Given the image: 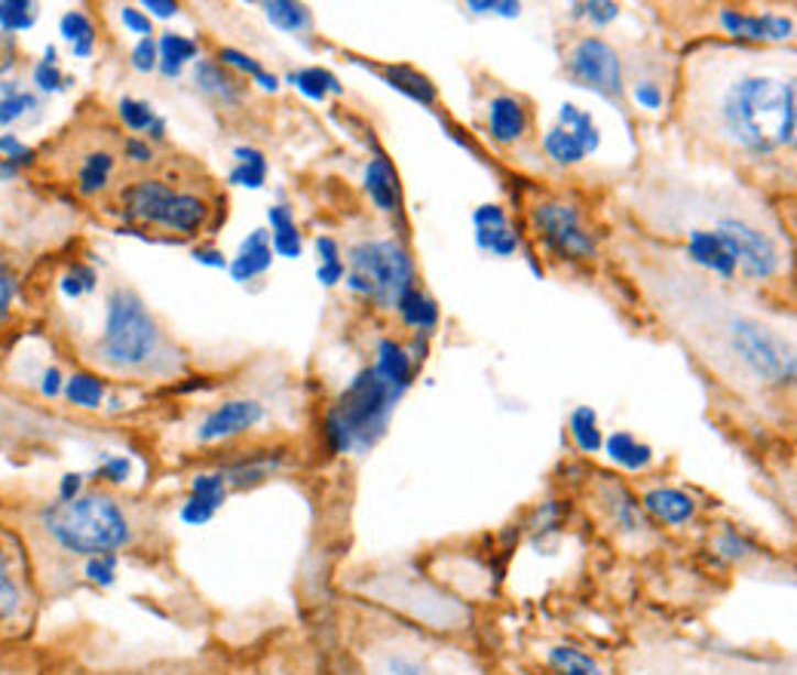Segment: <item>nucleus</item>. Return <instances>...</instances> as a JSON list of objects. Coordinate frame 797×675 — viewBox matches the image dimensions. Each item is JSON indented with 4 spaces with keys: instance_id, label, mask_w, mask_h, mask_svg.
I'll return each mask as SVG.
<instances>
[{
    "instance_id": "f257e3e1",
    "label": "nucleus",
    "mask_w": 797,
    "mask_h": 675,
    "mask_svg": "<svg viewBox=\"0 0 797 675\" xmlns=\"http://www.w3.org/2000/svg\"><path fill=\"white\" fill-rule=\"evenodd\" d=\"M706 108L714 135L752 157H769L795 144V80L757 68L752 56L740 53L736 65L718 72Z\"/></svg>"
},
{
    "instance_id": "f03ea898",
    "label": "nucleus",
    "mask_w": 797,
    "mask_h": 675,
    "mask_svg": "<svg viewBox=\"0 0 797 675\" xmlns=\"http://www.w3.org/2000/svg\"><path fill=\"white\" fill-rule=\"evenodd\" d=\"M43 532L74 556H105L132 541V525L123 507L101 494L86 491L74 501H58L41 513Z\"/></svg>"
},
{
    "instance_id": "7ed1b4c3",
    "label": "nucleus",
    "mask_w": 797,
    "mask_h": 675,
    "mask_svg": "<svg viewBox=\"0 0 797 675\" xmlns=\"http://www.w3.org/2000/svg\"><path fill=\"white\" fill-rule=\"evenodd\" d=\"M160 329L151 311L132 288H114L108 295V314L101 331V360L114 369H142L157 357Z\"/></svg>"
},
{
    "instance_id": "20e7f679",
    "label": "nucleus",
    "mask_w": 797,
    "mask_h": 675,
    "mask_svg": "<svg viewBox=\"0 0 797 675\" xmlns=\"http://www.w3.org/2000/svg\"><path fill=\"white\" fill-rule=\"evenodd\" d=\"M350 271L343 283L350 292L365 295L381 307H396L405 288L417 286L412 252L398 240H362L347 252Z\"/></svg>"
},
{
    "instance_id": "39448f33",
    "label": "nucleus",
    "mask_w": 797,
    "mask_h": 675,
    "mask_svg": "<svg viewBox=\"0 0 797 675\" xmlns=\"http://www.w3.org/2000/svg\"><path fill=\"white\" fill-rule=\"evenodd\" d=\"M398 396L402 393L390 388L384 378H378L374 369H362L347 384L338 400V409L328 415V421L341 427L350 448H371L384 436L386 421L393 415Z\"/></svg>"
},
{
    "instance_id": "423d86ee",
    "label": "nucleus",
    "mask_w": 797,
    "mask_h": 675,
    "mask_svg": "<svg viewBox=\"0 0 797 675\" xmlns=\"http://www.w3.org/2000/svg\"><path fill=\"white\" fill-rule=\"evenodd\" d=\"M120 200L127 203L123 218L127 221H144V225H157V228L178 230V233H197L206 218H209V203L197 194H178L163 182H135L120 194Z\"/></svg>"
},
{
    "instance_id": "0eeeda50",
    "label": "nucleus",
    "mask_w": 797,
    "mask_h": 675,
    "mask_svg": "<svg viewBox=\"0 0 797 675\" xmlns=\"http://www.w3.org/2000/svg\"><path fill=\"white\" fill-rule=\"evenodd\" d=\"M369 675H484L467 657L427 645L414 635H393L371 651Z\"/></svg>"
},
{
    "instance_id": "6e6552de",
    "label": "nucleus",
    "mask_w": 797,
    "mask_h": 675,
    "mask_svg": "<svg viewBox=\"0 0 797 675\" xmlns=\"http://www.w3.org/2000/svg\"><path fill=\"white\" fill-rule=\"evenodd\" d=\"M565 68L574 84H580L589 92H598L601 99L620 101L626 92L620 53L604 37H580L570 46Z\"/></svg>"
},
{
    "instance_id": "1a4fd4ad",
    "label": "nucleus",
    "mask_w": 797,
    "mask_h": 675,
    "mask_svg": "<svg viewBox=\"0 0 797 675\" xmlns=\"http://www.w3.org/2000/svg\"><path fill=\"white\" fill-rule=\"evenodd\" d=\"M531 221L541 230L543 246L558 259H592L596 255V237L583 228L577 206L561 200L537 203L531 209Z\"/></svg>"
},
{
    "instance_id": "9d476101",
    "label": "nucleus",
    "mask_w": 797,
    "mask_h": 675,
    "mask_svg": "<svg viewBox=\"0 0 797 675\" xmlns=\"http://www.w3.org/2000/svg\"><path fill=\"white\" fill-rule=\"evenodd\" d=\"M714 230L721 233V240L730 249V255L736 259V271L749 280H769L779 273L783 255H779V246L773 243V237H767L764 230L755 228L752 221L736 216L721 218Z\"/></svg>"
},
{
    "instance_id": "9b49d317",
    "label": "nucleus",
    "mask_w": 797,
    "mask_h": 675,
    "mask_svg": "<svg viewBox=\"0 0 797 675\" xmlns=\"http://www.w3.org/2000/svg\"><path fill=\"white\" fill-rule=\"evenodd\" d=\"M718 22L733 41H745V44H779V41H788L795 31V22L779 13L755 15L740 13V10H721Z\"/></svg>"
},
{
    "instance_id": "f8f14e48",
    "label": "nucleus",
    "mask_w": 797,
    "mask_h": 675,
    "mask_svg": "<svg viewBox=\"0 0 797 675\" xmlns=\"http://www.w3.org/2000/svg\"><path fill=\"white\" fill-rule=\"evenodd\" d=\"M261 417H264V405L255 403V400H230V403H221L199 421L197 439L199 443H218V439L240 436V433L252 431Z\"/></svg>"
},
{
    "instance_id": "ddd939ff",
    "label": "nucleus",
    "mask_w": 797,
    "mask_h": 675,
    "mask_svg": "<svg viewBox=\"0 0 797 675\" xmlns=\"http://www.w3.org/2000/svg\"><path fill=\"white\" fill-rule=\"evenodd\" d=\"M687 259L694 261V264H699V268H706V271L724 276V280H733V276H736V259L730 255V249H727V243L721 240V233L714 228L690 230V237H687Z\"/></svg>"
},
{
    "instance_id": "4468645a",
    "label": "nucleus",
    "mask_w": 797,
    "mask_h": 675,
    "mask_svg": "<svg viewBox=\"0 0 797 675\" xmlns=\"http://www.w3.org/2000/svg\"><path fill=\"white\" fill-rule=\"evenodd\" d=\"M527 127H531V115H527L525 101L515 99V96H494L491 99V105H488V130H491L494 142H522Z\"/></svg>"
},
{
    "instance_id": "2eb2a0df",
    "label": "nucleus",
    "mask_w": 797,
    "mask_h": 675,
    "mask_svg": "<svg viewBox=\"0 0 797 675\" xmlns=\"http://www.w3.org/2000/svg\"><path fill=\"white\" fill-rule=\"evenodd\" d=\"M365 190L371 203L384 213V216H398L402 213V187H398V173L393 160L386 154H374L365 166Z\"/></svg>"
},
{
    "instance_id": "dca6fc26",
    "label": "nucleus",
    "mask_w": 797,
    "mask_h": 675,
    "mask_svg": "<svg viewBox=\"0 0 797 675\" xmlns=\"http://www.w3.org/2000/svg\"><path fill=\"white\" fill-rule=\"evenodd\" d=\"M271 264H273L271 233H268V230H252V233L240 243V252H237V259L228 264V271L237 283H249V280H255L261 273L271 271Z\"/></svg>"
},
{
    "instance_id": "f3484780",
    "label": "nucleus",
    "mask_w": 797,
    "mask_h": 675,
    "mask_svg": "<svg viewBox=\"0 0 797 675\" xmlns=\"http://www.w3.org/2000/svg\"><path fill=\"white\" fill-rule=\"evenodd\" d=\"M371 369L378 372V378H384L390 388H396L398 393H405V390L412 388L414 381L412 353L398 345V341H393V338H384V341L378 345V362H374Z\"/></svg>"
},
{
    "instance_id": "a211bd4d",
    "label": "nucleus",
    "mask_w": 797,
    "mask_h": 675,
    "mask_svg": "<svg viewBox=\"0 0 797 675\" xmlns=\"http://www.w3.org/2000/svg\"><path fill=\"white\" fill-rule=\"evenodd\" d=\"M194 84H197L199 92H206L212 99H221L225 105H237L242 96L240 80L230 74V68H225L215 58H199L197 65H194Z\"/></svg>"
},
{
    "instance_id": "6ab92c4d",
    "label": "nucleus",
    "mask_w": 797,
    "mask_h": 675,
    "mask_svg": "<svg viewBox=\"0 0 797 675\" xmlns=\"http://www.w3.org/2000/svg\"><path fill=\"white\" fill-rule=\"evenodd\" d=\"M396 314L398 319H402L408 329L417 331V335H429V331H436V326H439V304L433 302L427 292H421L417 286L405 288V292L398 295Z\"/></svg>"
},
{
    "instance_id": "aec40b11",
    "label": "nucleus",
    "mask_w": 797,
    "mask_h": 675,
    "mask_svg": "<svg viewBox=\"0 0 797 675\" xmlns=\"http://www.w3.org/2000/svg\"><path fill=\"white\" fill-rule=\"evenodd\" d=\"M644 510L654 513L666 525H684V522L694 519L697 503H694L690 494H684L678 489H651L644 494Z\"/></svg>"
},
{
    "instance_id": "412c9836",
    "label": "nucleus",
    "mask_w": 797,
    "mask_h": 675,
    "mask_svg": "<svg viewBox=\"0 0 797 675\" xmlns=\"http://www.w3.org/2000/svg\"><path fill=\"white\" fill-rule=\"evenodd\" d=\"M268 221H271V246L276 255L283 259H301L304 243H301V230L295 225V216L288 206H271L268 209Z\"/></svg>"
},
{
    "instance_id": "4be33fe9",
    "label": "nucleus",
    "mask_w": 797,
    "mask_h": 675,
    "mask_svg": "<svg viewBox=\"0 0 797 675\" xmlns=\"http://www.w3.org/2000/svg\"><path fill=\"white\" fill-rule=\"evenodd\" d=\"M381 74H384V80L390 87L402 92V96H408L412 101H417V105H427V108L436 105V87H433V80L424 77L421 72H414L412 65H386Z\"/></svg>"
},
{
    "instance_id": "5701e85b",
    "label": "nucleus",
    "mask_w": 797,
    "mask_h": 675,
    "mask_svg": "<svg viewBox=\"0 0 797 675\" xmlns=\"http://www.w3.org/2000/svg\"><path fill=\"white\" fill-rule=\"evenodd\" d=\"M604 451H608V458H611L613 464H620V467H626V470H644V467H651V460H654V448L638 443V439L626 431L611 433V436L604 439Z\"/></svg>"
},
{
    "instance_id": "b1692460",
    "label": "nucleus",
    "mask_w": 797,
    "mask_h": 675,
    "mask_svg": "<svg viewBox=\"0 0 797 675\" xmlns=\"http://www.w3.org/2000/svg\"><path fill=\"white\" fill-rule=\"evenodd\" d=\"M157 53H160L157 62L160 74H163V77H178V74L185 72L187 62L199 56V46L197 41H190L185 34H172V31H166V34L157 41Z\"/></svg>"
},
{
    "instance_id": "393cba45",
    "label": "nucleus",
    "mask_w": 797,
    "mask_h": 675,
    "mask_svg": "<svg viewBox=\"0 0 797 675\" xmlns=\"http://www.w3.org/2000/svg\"><path fill=\"white\" fill-rule=\"evenodd\" d=\"M233 157H237V166L230 170V185L249 187V190L264 187V182H268V157H264V151H258L252 144H240L233 151Z\"/></svg>"
},
{
    "instance_id": "a878e982",
    "label": "nucleus",
    "mask_w": 797,
    "mask_h": 675,
    "mask_svg": "<svg viewBox=\"0 0 797 675\" xmlns=\"http://www.w3.org/2000/svg\"><path fill=\"white\" fill-rule=\"evenodd\" d=\"M285 80L298 89L304 99L310 101H326L328 92H335V96H341L343 92L341 80H338L331 72H326V68H298V72L288 74Z\"/></svg>"
},
{
    "instance_id": "bb28decb",
    "label": "nucleus",
    "mask_w": 797,
    "mask_h": 675,
    "mask_svg": "<svg viewBox=\"0 0 797 675\" xmlns=\"http://www.w3.org/2000/svg\"><path fill=\"white\" fill-rule=\"evenodd\" d=\"M558 127H565L577 142L583 144L586 157L596 154L598 148H601V132H598L592 115H589V111H580V108L570 105V101H565L561 111H558Z\"/></svg>"
},
{
    "instance_id": "cd10ccee",
    "label": "nucleus",
    "mask_w": 797,
    "mask_h": 675,
    "mask_svg": "<svg viewBox=\"0 0 797 675\" xmlns=\"http://www.w3.org/2000/svg\"><path fill=\"white\" fill-rule=\"evenodd\" d=\"M264 15L268 22L276 25L285 34H301L314 25V13L304 7V3H295V0H268L264 3Z\"/></svg>"
},
{
    "instance_id": "c85d7f7f",
    "label": "nucleus",
    "mask_w": 797,
    "mask_h": 675,
    "mask_svg": "<svg viewBox=\"0 0 797 675\" xmlns=\"http://www.w3.org/2000/svg\"><path fill=\"white\" fill-rule=\"evenodd\" d=\"M111 173H114V157L108 151H92L86 154L84 163H80V173H77V190L84 197H92L108 187L111 182Z\"/></svg>"
},
{
    "instance_id": "c756f323",
    "label": "nucleus",
    "mask_w": 797,
    "mask_h": 675,
    "mask_svg": "<svg viewBox=\"0 0 797 675\" xmlns=\"http://www.w3.org/2000/svg\"><path fill=\"white\" fill-rule=\"evenodd\" d=\"M58 31H62V37L72 44L74 56L77 58L92 56V46H96V29H92L89 15L80 13V10H72V13L62 15Z\"/></svg>"
},
{
    "instance_id": "7c9ffc66",
    "label": "nucleus",
    "mask_w": 797,
    "mask_h": 675,
    "mask_svg": "<svg viewBox=\"0 0 797 675\" xmlns=\"http://www.w3.org/2000/svg\"><path fill=\"white\" fill-rule=\"evenodd\" d=\"M276 460L280 458H245V460H237L233 467L228 470H221L225 476V482H230L233 489H252V486H261L268 476L273 473V467H276Z\"/></svg>"
},
{
    "instance_id": "2f4dec72",
    "label": "nucleus",
    "mask_w": 797,
    "mask_h": 675,
    "mask_svg": "<svg viewBox=\"0 0 797 675\" xmlns=\"http://www.w3.org/2000/svg\"><path fill=\"white\" fill-rule=\"evenodd\" d=\"M543 151L556 160L558 166H577V163L586 160L583 144L577 142L565 127H553V130L543 135Z\"/></svg>"
},
{
    "instance_id": "473e14b6",
    "label": "nucleus",
    "mask_w": 797,
    "mask_h": 675,
    "mask_svg": "<svg viewBox=\"0 0 797 675\" xmlns=\"http://www.w3.org/2000/svg\"><path fill=\"white\" fill-rule=\"evenodd\" d=\"M476 246L482 252H491L498 259H510L518 252L522 246V237L513 225H503V228H476Z\"/></svg>"
},
{
    "instance_id": "72a5a7b5",
    "label": "nucleus",
    "mask_w": 797,
    "mask_h": 675,
    "mask_svg": "<svg viewBox=\"0 0 797 675\" xmlns=\"http://www.w3.org/2000/svg\"><path fill=\"white\" fill-rule=\"evenodd\" d=\"M549 663L556 666L558 675H604V669L598 666L586 651H577V647H553L549 651Z\"/></svg>"
},
{
    "instance_id": "f704fd0d",
    "label": "nucleus",
    "mask_w": 797,
    "mask_h": 675,
    "mask_svg": "<svg viewBox=\"0 0 797 675\" xmlns=\"http://www.w3.org/2000/svg\"><path fill=\"white\" fill-rule=\"evenodd\" d=\"M570 436H574V443L580 451L586 455H592L598 448L604 446V439H601V431H598V417L596 412L583 405V409H577L574 415H570Z\"/></svg>"
},
{
    "instance_id": "c9c22d12",
    "label": "nucleus",
    "mask_w": 797,
    "mask_h": 675,
    "mask_svg": "<svg viewBox=\"0 0 797 675\" xmlns=\"http://www.w3.org/2000/svg\"><path fill=\"white\" fill-rule=\"evenodd\" d=\"M65 393L74 405L80 409H99L101 400H105V384H101L96 374L77 372L65 381Z\"/></svg>"
},
{
    "instance_id": "e433bc0d",
    "label": "nucleus",
    "mask_w": 797,
    "mask_h": 675,
    "mask_svg": "<svg viewBox=\"0 0 797 675\" xmlns=\"http://www.w3.org/2000/svg\"><path fill=\"white\" fill-rule=\"evenodd\" d=\"M34 163V151L15 135H0V178H13L22 166Z\"/></svg>"
},
{
    "instance_id": "4c0bfd02",
    "label": "nucleus",
    "mask_w": 797,
    "mask_h": 675,
    "mask_svg": "<svg viewBox=\"0 0 797 675\" xmlns=\"http://www.w3.org/2000/svg\"><path fill=\"white\" fill-rule=\"evenodd\" d=\"M37 22L31 0H0V29L29 31Z\"/></svg>"
},
{
    "instance_id": "58836bf2",
    "label": "nucleus",
    "mask_w": 797,
    "mask_h": 675,
    "mask_svg": "<svg viewBox=\"0 0 797 675\" xmlns=\"http://www.w3.org/2000/svg\"><path fill=\"white\" fill-rule=\"evenodd\" d=\"M22 608V592L15 587L13 571H10V562L0 549V620H13Z\"/></svg>"
},
{
    "instance_id": "ea45409f",
    "label": "nucleus",
    "mask_w": 797,
    "mask_h": 675,
    "mask_svg": "<svg viewBox=\"0 0 797 675\" xmlns=\"http://www.w3.org/2000/svg\"><path fill=\"white\" fill-rule=\"evenodd\" d=\"M68 84H72V80L58 72V65H56V46H46L43 62L34 65V87H41L43 92H58V89H65Z\"/></svg>"
},
{
    "instance_id": "a19ab883",
    "label": "nucleus",
    "mask_w": 797,
    "mask_h": 675,
    "mask_svg": "<svg viewBox=\"0 0 797 675\" xmlns=\"http://www.w3.org/2000/svg\"><path fill=\"white\" fill-rule=\"evenodd\" d=\"M117 115H120V120H123L132 132H148L151 130V123L157 120L154 108H151V101L129 99V96L127 99H120V105H117Z\"/></svg>"
},
{
    "instance_id": "79ce46f5",
    "label": "nucleus",
    "mask_w": 797,
    "mask_h": 675,
    "mask_svg": "<svg viewBox=\"0 0 797 675\" xmlns=\"http://www.w3.org/2000/svg\"><path fill=\"white\" fill-rule=\"evenodd\" d=\"M96 283H99V276H96L92 268H86V264H74L72 271L62 276L58 288H62V295H65V298H80L84 292H92Z\"/></svg>"
},
{
    "instance_id": "37998d69",
    "label": "nucleus",
    "mask_w": 797,
    "mask_h": 675,
    "mask_svg": "<svg viewBox=\"0 0 797 675\" xmlns=\"http://www.w3.org/2000/svg\"><path fill=\"white\" fill-rule=\"evenodd\" d=\"M574 19H589L592 25H611L613 19L620 15V7L611 0H586V3H574Z\"/></svg>"
},
{
    "instance_id": "c03bdc74",
    "label": "nucleus",
    "mask_w": 797,
    "mask_h": 675,
    "mask_svg": "<svg viewBox=\"0 0 797 675\" xmlns=\"http://www.w3.org/2000/svg\"><path fill=\"white\" fill-rule=\"evenodd\" d=\"M190 494H199V498L221 507V503L228 501V482H225L221 470L218 473H199L190 479Z\"/></svg>"
},
{
    "instance_id": "a18cd8bd",
    "label": "nucleus",
    "mask_w": 797,
    "mask_h": 675,
    "mask_svg": "<svg viewBox=\"0 0 797 675\" xmlns=\"http://www.w3.org/2000/svg\"><path fill=\"white\" fill-rule=\"evenodd\" d=\"M215 62H221V65H225V68H230V72L249 74V77H258V74L264 72V65H261L255 56L242 53V50H237V46H221Z\"/></svg>"
},
{
    "instance_id": "49530a36",
    "label": "nucleus",
    "mask_w": 797,
    "mask_h": 675,
    "mask_svg": "<svg viewBox=\"0 0 797 675\" xmlns=\"http://www.w3.org/2000/svg\"><path fill=\"white\" fill-rule=\"evenodd\" d=\"M86 577L99 587H111L117 577V556L105 553V556H89L86 559Z\"/></svg>"
},
{
    "instance_id": "de8ad7c7",
    "label": "nucleus",
    "mask_w": 797,
    "mask_h": 675,
    "mask_svg": "<svg viewBox=\"0 0 797 675\" xmlns=\"http://www.w3.org/2000/svg\"><path fill=\"white\" fill-rule=\"evenodd\" d=\"M215 513H218V503L206 501L199 494H190L182 503V522H187V525H206V522H212Z\"/></svg>"
},
{
    "instance_id": "09e8293b",
    "label": "nucleus",
    "mask_w": 797,
    "mask_h": 675,
    "mask_svg": "<svg viewBox=\"0 0 797 675\" xmlns=\"http://www.w3.org/2000/svg\"><path fill=\"white\" fill-rule=\"evenodd\" d=\"M132 68L142 74H151L157 68L160 62V53H157V41L154 37H142L139 44L132 46Z\"/></svg>"
},
{
    "instance_id": "8fccbe9b",
    "label": "nucleus",
    "mask_w": 797,
    "mask_h": 675,
    "mask_svg": "<svg viewBox=\"0 0 797 675\" xmlns=\"http://www.w3.org/2000/svg\"><path fill=\"white\" fill-rule=\"evenodd\" d=\"M29 108H34V96H29V92H19V96H10V99H0V127H10V123L19 120Z\"/></svg>"
},
{
    "instance_id": "3c124183",
    "label": "nucleus",
    "mask_w": 797,
    "mask_h": 675,
    "mask_svg": "<svg viewBox=\"0 0 797 675\" xmlns=\"http://www.w3.org/2000/svg\"><path fill=\"white\" fill-rule=\"evenodd\" d=\"M632 99H635V105H641L644 111H659V108H663V89L656 87L654 80H638V84L632 87Z\"/></svg>"
},
{
    "instance_id": "603ef678",
    "label": "nucleus",
    "mask_w": 797,
    "mask_h": 675,
    "mask_svg": "<svg viewBox=\"0 0 797 675\" xmlns=\"http://www.w3.org/2000/svg\"><path fill=\"white\" fill-rule=\"evenodd\" d=\"M472 225L476 228H503V225H510V218H506V209L500 203H484L472 213Z\"/></svg>"
},
{
    "instance_id": "864d4df0",
    "label": "nucleus",
    "mask_w": 797,
    "mask_h": 675,
    "mask_svg": "<svg viewBox=\"0 0 797 675\" xmlns=\"http://www.w3.org/2000/svg\"><path fill=\"white\" fill-rule=\"evenodd\" d=\"M15 273L10 271V264L7 261H0V323L10 316V307H13V298H15Z\"/></svg>"
},
{
    "instance_id": "5fc2aeb1",
    "label": "nucleus",
    "mask_w": 797,
    "mask_h": 675,
    "mask_svg": "<svg viewBox=\"0 0 797 675\" xmlns=\"http://www.w3.org/2000/svg\"><path fill=\"white\" fill-rule=\"evenodd\" d=\"M132 473V460L123 458V455H117V458H105L101 464L99 476L101 479H108V482H114V486H123Z\"/></svg>"
},
{
    "instance_id": "6e6d98bb",
    "label": "nucleus",
    "mask_w": 797,
    "mask_h": 675,
    "mask_svg": "<svg viewBox=\"0 0 797 675\" xmlns=\"http://www.w3.org/2000/svg\"><path fill=\"white\" fill-rule=\"evenodd\" d=\"M120 19H123V25H127L132 34L151 37V19H148V13L135 10V7H123V10H120Z\"/></svg>"
},
{
    "instance_id": "4d7b16f0",
    "label": "nucleus",
    "mask_w": 797,
    "mask_h": 675,
    "mask_svg": "<svg viewBox=\"0 0 797 675\" xmlns=\"http://www.w3.org/2000/svg\"><path fill=\"white\" fill-rule=\"evenodd\" d=\"M123 151H127V157L132 160V163H139V166H144V163H151V160H154L151 144L144 142V139H135V135L123 142Z\"/></svg>"
},
{
    "instance_id": "13d9d810",
    "label": "nucleus",
    "mask_w": 797,
    "mask_h": 675,
    "mask_svg": "<svg viewBox=\"0 0 797 675\" xmlns=\"http://www.w3.org/2000/svg\"><path fill=\"white\" fill-rule=\"evenodd\" d=\"M343 276H347V268H343V261H335V264H319L316 268V280L323 283V286H338L343 283Z\"/></svg>"
},
{
    "instance_id": "bf43d9fd",
    "label": "nucleus",
    "mask_w": 797,
    "mask_h": 675,
    "mask_svg": "<svg viewBox=\"0 0 797 675\" xmlns=\"http://www.w3.org/2000/svg\"><path fill=\"white\" fill-rule=\"evenodd\" d=\"M316 255H319V264H335V261H341V246L335 237H316Z\"/></svg>"
},
{
    "instance_id": "052dcab7",
    "label": "nucleus",
    "mask_w": 797,
    "mask_h": 675,
    "mask_svg": "<svg viewBox=\"0 0 797 675\" xmlns=\"http://www.w3.org/2000/svg\"><path fill=\"white\" fill-rule=\"evenodd\" d=\"M80 494H84V476H62V482H58V501H74V498H80Z\"/></svg>"
},
{
    "instance_id": "680f3d73",
    "label": "nucleus",
    "mask_w": 797,
    "mask_h": 675,
    "mask_svg": "<svg viewBox=\"0 0 797 675\" xmlns=\"http://www.w3.org/2000/svg\"><path fill=\"white\" fill-rule=\"evenodd\" d=\"M718 546H721V553L730 556V559H742V556H745V549H749V544H745L736 532H724V537L718 541Z\"/></svg>"
},
{
    "instance_id": "e2e57ef3",
    "label": "nucleus",
    "mask_w": 797,
    "mask_h": 675,
    "mask_svg": "<svg viewBox=\"0 0 797 675\" xmlns=\"http://www.w3.org/2000/svg\"><path fill=\"white\" fill-rule=\"evenodd\" d=\"M194 261L203 264V268H215V271H225V268H228V259H225L218 249H194Z\"/></svg>"
},
{
    "instance_id": "0e129e2a",
    "label": "nucleus",
    "mask_w": 797,
    "mask_h": 675,
    "mask_svg": "<svg viewBox=\"0 0 797 675\" xmlns=\"http://www.w3.org/2000/svg\"><path fill=\"white\" fill-rule=\"evenodd\" d=\"M142 10L144 13H154L157 19H172V15L178 13V3H172V0H144Z\"/></svg>"
},
{
    "instance_id": "69168bd1",
    "label": "nucleus",
    "mask_w": 797,
    "mask_h": 675,
    "mask_svg": "<svg viewBox=\"0 0 797 675\" xmlns=\"http://www.w3.org/2000/svg\"><path fill=\"white\" fill-rule=\"evenodd\" d=\"M41 390H43V396H58V393L65 390L62 372H58V369H46V372H43Z\"/></svg>"
},
{
    "instance_id": "338daca9",
    "label": "nucleus",
    "mask_w": 797,
    "mask_h": 675,
    "mask_svg": "<svg viewBox=\"0 0 797 675\" xmlns=\"http://www.w3.org/2000/svg\"><path fill=\"white\" fill-rule=\"evenodd\" d=\"M255 84H258V87H261V89H264V92H276V89H280V77H276V74L261 72V74H258V77H255Z\"/></svg>"
},
{
    "instance_id": "774afa93",
    "label": "nucleus",
    "mask_w": 797,
    "mask_h": 675,
    "mask_svg": "<svg viewBox=\"0 0 797 675\" xmlns=\"http://www.w3.org/2000/svg\"><path fill=\"white\" fill-rule=\"evenodd\" d=\"M148 135H151L154 142H163V139H166V120H163V117H157V120L151 123V130H148Z\"/></svg>"
}]
</instances>
